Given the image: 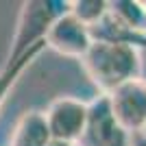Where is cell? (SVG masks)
Here are the masks:
<instances>
[{
  "label": "cell",
  "mask_w": 146,
  "mask_h": 146,
  "mask_svg": "<svg viewBox=\"0 0 146 146\" xmlns=\"http://www.w3.org/2000/svg\"><path fill=\"white\" fill-rule=\"evenodd\" d=\"M81 68L87 74V79L96 85L100 96H109L120 85L140 79L144 66L142 52L133 46L94 42L81 59Z\"/></svg>",
  "instance_id": "1"
},
{
  "label": "cell",
  "mask_w": 146,
  "mask_h": 146,
  "mask_svg": "<svg viewBox=\"0 0 146 146\" xmlns=\"http://www.w3.org/2000/svg\"><path fill=\"white\" fill-rule=\"evenodd\" d=\"M70 11V0H29L22 5L15 22V33L11 39V48L5 63H13L15 59L29 52L35 44L46 42V33L55 20Z\"/></svg>",
  "instance_id": "2"
},
{
  "label": "cell",
  "mask_w": 146,
  "mask_h": 146,
  "mask_svg": "<svg viewBox=\"0 0 146 146\" xmlns=\"http://www.w3.org/2000/svg\"><path fill=\"white\" fill-rule=\"evenodd\" d=\"M87 116H90V103L74 96L55 98L44 111L52 140L70 144H76L81 140L87 127Z\"/></svg>",
  "instance_id": "3"
},
{
  "label": "cell",
  "mask_w": 146,
  "mask_h": 146,
  "mask_svg": "<svg viewBox=\"0 0 146 146\" xmlns=\"http://www.w3.org/2000/svg\"><path fill=\"white\" fill-rule=\"evenodd\" d=\"M76 146H131V133L118 124L107 96L98 94L90 103L87 127Z\"/></svg>",
  "instance_id": "4"
},
{
  "label": "cell",
  "mask_w": 146,
  "mask_h": 146,
  "mask_svg": "<svg viewBox=\"0 0 146 146\" xmlns=\"http://www.w3.org/2000/svg\"><path fill=\"white\" fill-rule=\"evenodd\" d=\"M109 109L124 131L140 133L146 129V79H133L107 96Z\"/></svg>",
  "instance_id": "5"
},
{
  "label": "cell",
  "mask_w": 146,
  "mask_h": 146,
  "mask_svg": "<svg viewBox=\"0 0 146 146\" xmlns=\"http://www.w3.org/2000/svg\"><path fill=\"white\" fill-rule=\"evenodd\" d=\"M92 44L94 39H92L90 26L81 24L70 11L61 15L59 20H55V24L46 33V48H52L55 52L70 57V59L81 61Z\"/></svg>",
  "instance_id": "6"
},
{
  "label": "cell",
  "mask_w": 146,
  "mask_h": 146,
  "mask_svg": "<svg viewBox=\"0 0 146 146\" xmlns=\"http://www.w3.org/2000/svg\"><path fill=\"white\" fill-rule=\"evenodd\" d=\"M50 142H52V135L48 131L44 111L31 109L22 113V118L18 120L11 133V140H9V146H48Z\"/></svg>",
  "instance_id": "7"
},
{
  "label": "cell",
  "mask_w": 146,
  "mask_h": 146,
  "mask_svg": "<svg viewBox=\"0 0 146 146\" xmlns=\"http://www.w3.org/2000/svg\"><path fill=\"white\" fill-rule=\"evenodd\" d=\"M92 39L100 44H120V46H133V48L142 50L146 48V35H140L135 31L127 29V26L118 22L113 15H109V9H107V15H105L100 22H96L94 26H90Z\"/></svg>",
  "instance_id": "8"
},
{
  "label": "cell",
  "mask_w": 146,
  "mask_h": 146,
  "mask_svg": "<svg viewBox=\"0 0 146 146\" xmlns=\"http://www.w3.org/2000/svg\"><path fill=\"white\" fill-rule=\"evenodd\" d=\"M44 50H46V42H39V44H35L29 52H24L20 59H15L13 63H5V66H2V70H0V107L5 105L9 92L15 87V83L20 81V76L26 72V68L42 55Z\"/></svg>",
  "instance_id": "9"
},
{
  "label": "cell",
  "mask_w": 146,
  "mask_h": 146,
  "mask_svg": "<svg viewBox=\"0 0 146 146\" xmlns=\"http://www.w3.org/2000/svg\"><path fill=\"white\" fill-rule=\"evenodd\" d=\"M109 15L127 29L146 35V7L142 0H109Z\"/></svg>",
  "instance_id": "10"
},
{
  "label": "cell",
  "mask_w": 146,
  "mask_h": 146,
  "mask_svg": "<svg viewBox=\"0 0 146 146\" xmlns=\"http://www.w3.org/2000/svg\"><path fill=\"white\" fill-rule=\"evenodd\" d=\"M109 0H72L70 2V13L85 26H94L96 22L107 15Z\"/></svg>",
  "instance_id": "11"
},
{
  "label": "cell",
  "mask_w": 146,
  "mask_h": 146,
  "mask_svg": "<svg viewBox=\"0 0 146 146\" xmlns=\"http://www.w3.org/2000/svg\"><path fill=\"white\" fill-rule=\"evenodd\" d=\"M131 146H146V135L142 133H131Z\"/></svg>",
  "instance_id": "12"
},
{
  "label": "cell",
  "mask_w": 146,
  "mask_h": 146,
  "mask_svg": "<svg viewBox=\"0 0 146 146\" xmlns=\"http://www.w3.org/2000/svg\"><path fill=\"white\" fill-rule=\"evenodd\" d=\"M48 146H76V144H70V142H57V140H52Z\"/></svg>",
  "instance_id": "13"
},
{
  "label": "cell",
  "mask_w": 146,
  "mask_h": 146,
  "mask_svg": "<svg viewBox=\"0 0 146 146\" xmlns=\"http://www.w3.org/2000/svg\"><path fill=\"white\" fill-rule=\"evenodd\" d=\"M142 133H144V135H146V129H144V131H142Z\"/></svg>",
  "instance_id": "14"
}]
</instances>
